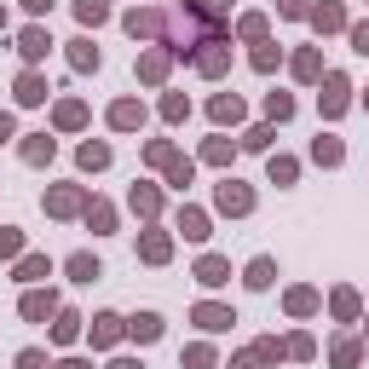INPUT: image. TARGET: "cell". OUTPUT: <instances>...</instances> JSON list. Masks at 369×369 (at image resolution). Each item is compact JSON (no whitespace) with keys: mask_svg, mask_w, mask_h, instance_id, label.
I'll return each mask as SVG.
<instances>
[{"mask_svg":"<svg viewBox=\"0 0 369 369\" xmlns=\"http://www.w3.org/2000/svg\"><path fill=\"white\" fill-rule=\"evenodd\" d=\"M184 237H208V219L202 214H184Z\"/></svg>","mask_w":369,"mask_h":369,"instance_id":"cell-25","label":"cell"},{"mask_svg":"<svg viewBox=\"0 0 369 369\" xmlns=\"http://www.w3.org/2000/svg\"><path fill=\"white\" fill-rule=\"evenodd\" d=\"M294 75H306V81H312V75H317V53H300V58H294Z\"/></svg>","mask_w":369,"mask_h":369,"instance_id":"cell-26","label":"cell"},{"mask_svg":"<svg viewBox=\"0 0 369 369\" xmlns=\"http://www.w3.org/2000/svg\"><path fill=\"white\" fill-rule=\"evenodd\" d=\"M335 363H341V369H352V363H358V346H352V341H341V346H335Z\"/></svg>","mask_w":369,"mask_h":369,"instance_id":"cell-28","label":"cell"},{"mask_svg":"<svg viewBox=\"0 0 369 369\" xmlns=\"http://www.w3.org/2000/svg\"><path fill=\"white\" fill-rule=\"evenodd\" d=\"M23 156H29V162H46V156H53V138H46V133H35L29 145H23Z\"/></svg>","mask_w":369,"mask_h":369,"instance_id":"cell-12","label":"cell"},{"mask_svg":"<svg viewBox=\"0 0 369 369\" xmlns=\"http://www.w3.org/2000/svg\"><path fill=\"white\" fill-rule=\"evenodd\" d=\"M162 75H167V58L150 53V58H145V81H162Z\"/></svg>","mask_w":369,"mask_h":369,"instance_id":"cell-21","label":"cell"},{"mask_svg":"<svg viewBox=\"0 0 369 369\" xmlns=\"http://www.w3.org/2000/svg\"><path fill=\"white\" fill-rule=\"evenodd\" d=\"M133 335H138V341H156V335H162V317H156V312L133 317Z\"/></svg>","mask_w":369,"mask_h":369,"instance_id":"cell-9","label":"cell"},{"mask_svg":"<svg viewBox=\"0 0 369 369\" xmlns=\"http://www.w3.org/2000/svg\"><path fill=\"white\" fill-rule=\"evenodd\" d=\"M64 369H92V363H81V358H70V363H64Z\"/></svg>","mask_w":369,"mask_h":369,"instance_id":"cell-38","label":"cell"},{"mask_svg":"<svg viewBox=\"0 0 369 369\" xmlns=\"http://www.w3.org/2000/svg\"><path fill=\"white\" fill-rule=\"evenodd\" d=\"M277 121H283V116H294V99H289V92H271V104H265Z\"/></svg>","mask_w":369,"mask_h":369,"instance_id":"cell-19","label":"cell"},{"mask_svg":"<svg viewBox=\"0 0 369 369\" xmlns=\"http://www.w3.org/2000/svg\"><path fill=\"white\" fill-rule=\"evenodd\" d=\"M133 208L138 214H156V191H133Z\"/></svg>","mask_w":369,"mask_h":369,"instance_id":"cell-30","label":"cell"},{"mask_svg":"<svg viewBox=\"0 0 369 369\" xmlns=\"http://www.w3.org/2000/svg\"><path fill=\"white\" fill-rule=\"evenodd\" d=\"M75 323H81V317H58V323H53V341H75Z\"/></svg>","mask_w":369,"mask_h":369,"instance_id":"cell-24","label":"cell"},{"mask_svg":"<svg viewBox=\"0 0 369 369\" xmlns=\"http://www.w3.org/2000/svg\"><path fill=\"white\" fill-rule=\"evenodd\" d=\"M197 323H202V329H225L231 312H225V306H197Z\"/></svg>","mask_w":369,"mask_h":369,"instance_id":"cell-8","label":"cell"},{"mask_svg":"<svg viewBox=\"0 0 369 369\" xmlns=\"http://www.w3.org/2000/svg\"><path fill=\"white\" fill-rule=\"evenodd\" d=\"M248 289H271V260H254L248 265Z\"/></svg>","mask_w":369,"mask_h":369,"instance_id":"cell-13","label":"cell"},{"mask_svg":"<svg viewBox=\"0 0 369 369\" xmlns=\"http://www.w3.org/2000/svg\"><path fill=\"white\" fill-rule=\"evenodd\" d=\"M70 277H75V283H92V277H99V260H92V254H75V260H70Z\"/></svg>","mask_w":369,"mask_h":369,"instance_id":"cell-6","label":"cell"},{"mask_svg":"<svg viewBox=\"0 0 369 369\" xmlns=\"http://www.w3.org/2000/svg\"><path fill=\"white\" fill-rule=\"evenodd\" d=\"M75 18H81V23H104L110 6H104V0H75Z\"/></svg>","mask_w":369,"mask_h":369,"instance_id":"cell-4","label":"cell"},{"mask_svg":"<svg viewBox=\"0 0 369 369\" xmlns=\"http://www.w3.org/2000/svg\"><path fill=\"white\" fill-rule=\"evenodd\" d=\"M46 208H53V214H75L81 197H75V191H53V202H46Z\"/></svg>","mask_w":369,"mask_h":369,"instance_id":"cell-14","label":"cell"},{"mask_svg":"<svg viewBox=\"0 0 369 369\" xmlns=\"http://www.w3.org/2000/svg\"><path fill=\"white\" fill-rule=\"evenodd\" d=\"M352 40H358V53H369V23H363V29H352Z\"/></svg>","mask_w":369,"mask_h":369,"instance_id":"cell-34","label":"cell"},{"mask_svg":"<svg viewBox=\"0 0 369 369\" xmlns=\"http://www.w3.org/2000/svg\"><path fill=\"white\" fill-rule=\"evenodd\" d=\"M70 64H75V70H92V64H99V46H87V40H70Z\"/></svg>","mask_w":369,"mask_h":369,"instance_id":"cell-5","label":"cell"},{"mask_svg":"<svg viewBox=\"0 0 369 369\" xmlns=\"http://www.w3.org/2000/svg\"><path fill=\"white\" fill-rule=\"evenodd\" d=\"M317 29H341V6H323L317 12Z\"/></svg>","mask_w":369,"mask_h":369,"instance_id":"cell-29","label":"cell"},{"mask_svg":"<svg viewBox=\"0 0 369 369\" xmlns=\"http://www.w3.org/2000/svg\"><path fill=\"white\" fill-rule=\"evenodd\" d=\"M271 179H277V184H289V179H294V162H289V156H277V162H271Z\"/></svg>","mask_w":369,"mask_h":369,"instance_id":"cell-23","label":"cell"},{"mask_svg":"<svg viewBox=\"0 0 369 369\" xmlns=\"http://www.w3.org/2000/svg\"><path fill=\"white\" fill-rule=\"evenodd\" d=\"M219 208H225V214H248L254 197L243 191V184H231V179H225V184H219Z\"/></svg>","mask_w":369,"mask_h":369,"instance_id":"cell-1","label":"cell"},{"mask_svg":"<svg viewBox=\"0 0 369 369\" xmlns=\"http://www.w3.org/2000/svg\"><path fill=\"white\" fill-rule=\"evenodd\" d=\"M46 312H53V294H29L23 300V317H46Z\"/></svg>","mask_w":369,"mask_h":369,"instance_id":"cell-18","label":"cell"},{"mask_svg":"<svg viewBox=\"0 0 369 369\" xmlns=\"http://www.w3.org/2000/svg\"><path fill=\"white\" fill-rule=\"evenodd\" d=\"M18 369H46V358H40V352H23V358H18Z\"/></svg>","mask_w":369,"mask_h":369,"instance_id":"cell-32","label":"cell"},{"mask_svg":"<svg viewBox=\"0 0 369 369\" xmlns=\"http://www.w3.org/2000/svg\"><path fill=\"white\" fill-rule=\"evenodd\" d=\"M237 116H243L237 99H214V121H237Z\"/></svg>","mask_w":369,"mask_h":369,"instance_id":"cell-15","label":"cell"},{"mask_svg":"<svg viewBox=\"0 0 369 369\" xmlns=\"http://www.w3.org/2000/svg\"><path fill=\"white\" fill-rule=\"evenodd\" d=\"M197 277H202V283H225V260H202Z\"/></svg>","mask_w":369,"mask_h":369,"instance_id":"cell-17","label":"cell"},{"mask_svg":"<svg viewBox=\"0 0 369 369\" xmlns=\"http://www.w3.org/2000/svg\"><path fill=\"white\" fill-rule=\"evenodd\" d=\"M110 121H116V127H138V121H145V110H138V104H116Z\"/></svg>","mask_w":369,"mask_h":369,"instance_id":"cell-11","label":"cell"},{"mask_svg":"<svg viewBox=\"0 0 369 369\" xmlns=\"http://www.w3.org/2000/svg\"><path fill=\"white\" fill-rule=\"evenodd\" d=\"M197 12H202V18H219V12H225V0H197Z\"/></svg>","mask_w":369,"mask_h":369,"instance_id":"cell-31","label":"cell"},{"mask_svg":"<svg viewBox=\"0 0 369 369\" xmlns=\"http://www.w3.org/2000/svg\"><path fill=\"white\" fill-rule=\"evenodd\" d=\"M283 12L289 18H306V0H283Z\"/></svg>","mask_w":369,"mask_h":369,"instance_id":"cell-33","label":"cell"},{"mask_svg":"<svg viewBox=\"0 0 369 369\" xmlns=\"http://www.w3.org/2000/svg\"><path fill=\"white\" fill-rule=\"evenodd\" d=\"M110 369H138V363H133V358H116V363H110Z\"/></svg>","mask_w":369,"mask_h":369,"instance_id":"cell-37","label":"cell"},{"mask_svg":"<svg viewBox=\"0 0 369 369\" xmlns=\"http://www.w3.org/2000/svg\"><path fill=\"white\" fill-rule=\"evenodd\" d=\"M23 6H29V12H46V6H53V0H23Z\"/></svg>","mask_w":369,"mask_h":369,"instance_id":"cell-35","label":"cell"},{"mask_svg":"<svg viewBox=\"0 0 369 369\" xmlns=\"http://www.w3.org/2000/svg\"><path fill=\"white\" fill-rule=\"evenodd\" d=\"M18 99H23V104H40V99H46V81H40V75H23V81H18Z\"/></svg>","mask_w":369,"mask_h":369,"instance_id":"cell-7","label":"cell"},{"mask_svg":"<svg viewBox=\"0 0 369 369\" xmlns=\"http://www.w3.org/2000/svg\"><path fill=\"white\" fill-rule=\"evenodd\" d=\"M312 156H317V162H341V145H335V138H317Z\"/></svg>","mask_w":369,"mask_h":369,"instance_id":"cell-20","label":"cell"},{"mask_svg":"<svg viewBox=\"0 0 369 369\" xmlns=\"http://www.w3.org/2000/svg\"><path fill=\"white\" fill-rule=\"evenodd\" d=\"M312 306H317L312 289H294V294H289V312H312Z\"/></svg>","mask_w":369,"mask_h":369,"instance_id":"cell-22","label":"cell"},{"mask_svg":"<svg viewBox=\"0 0 369 369\" xmlns=\"http://www.w3.org/2000/svg\"><path fill=\"white\" fill-rule=\"evenodd\" d=\"M104 162H110L104 145H81V167H104Z\"/></svg>","mask_w":369,"mask_h":369,"instance_id":"cell-16","label":"cell"},{"mask_svg":"<svg viewBox=\"0 0 369 369\" xmlns=\"http://www.w3.org/2000/svg\"><path fill=\"white\" fill-rule=\"evenodd\" d=\"M0 138H12V116H0Z\"/></svg>","mask_w":369,"mask_h":369,"instance_id":"cell-36","label":"cell"},{"mask_svg":"<svg viewBox=\"0 0 369 369\" xmlns=\"http://www.w3.org/2000/svg\"><path fill=\"white\" fill-rule=\"evenodd\" d=\"M116 335H121V317H110V312H104V317H92V346H110Z\"/></svg>","mask_w":369,"mask_h":369,"instance_id":"cell-2","label":"cell"},{"mask_svg":"<svg viewBox=\"0 0 369 369\" xmlns=\"http://www.w3.org/2000/svg\"><path fill=\"white\" fill-rule=\"evenodd\" d=\"M18 46H23V58H40V53H46V46H53V40H46L40 29H23V40H18Z\"/></svg>","mask_w":369,"mask_h":369,"instance_id":"cell-10","label":"cell"},{"mask_svg":"<svg viewBox=\"0 0 369 369\" xmlns=\"http://www.w3.org/2000/svg\"><path fill=\"white\" fill-rule=\"evenodd\" d=\"M323 110H329V116H341V110H346V81H341V75H329V92H323Z\"/></svg>","mask_w":369,"mask_h":369,"instance_id":"cell-3","label":"cell"},{"mask_svg":"<svg viewBox=\"0 0 369 369\" xmlns=\"http://www.w3.org/2000/svg\"><path fill=\"white\" fill-rule=\"evenodd\" d=\"M145 260H167V237H145Z\"/></svg>","mask_w":369,"mask_h":369,"instance_id":"cell-27","label":"cell"}]
</instances>
